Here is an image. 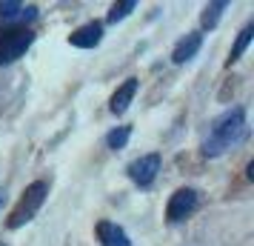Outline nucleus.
I'll return each mask as SVG.
<instances>
[{
    "instance_id": "0eeeda50",
    "label": "nucleus",
    "mask_w": 254,
    "mask_h": 246,
    "mask_svg": "<svg viewBox=\"0 0 254 246\" xmlns=\"http://www.w3.org/2000/svg\"><path fill=\"white\" fill-rule=\"evenodd\" d=\"M134 94H137V78H126V81L117 86V92L112 94L109 109H112L115 115H123V112L128 109V103L134 100Z\"/></svg>"
},
{
    "instance_id": "f8f14e48",
    "label": "nucleus",
    "mask_w": 254,
    "mask_h": 246,
    "mask_svg": "<svg viewBox=\"0 0 254 246\" xmlns=\"http://www.w3.org/2000/svg\"><path fill=\"white\" fill-rule=\"evenodd\" d=\"M223 9H226V3L223 0H217V3H208L206 9H203V17H200V23H203V29H214L220 20V14H223Z\"/></svg>"
},
{
    "instance_id": "423d86ee",
    "label": "nucleus",
    "mask_w": 254,
    "mask_h": 246,
    "mask_svg": "<svg viewBox=\"0 0 254 246\" xmlns=\"http://www.w3.org/2000/svg\"><path fill=\"white\" fill-rule=\"evenodd\" d=\"M100 40H103V23H97V20L80 26V29H74L69 35V43L74 49H94Z\"/></svg>"
},
{
    "instance_id": "dca6fc26",
    "label": "nucleus",
    "mask_w": 254,
    "mask_h": 246,
    "mask_svg": "<svg viewBox=\"0 0 254 246\" xmlns=\"http://www.w3.org/2000/svg\"><path fill=\"white\" fill-rule=\"evenodd\" d=\"M0 246H6V244H0Z\"/></svg>"
},
{
    "instance_id": "2eb2a0df",
    "label": "nucleus",
    "mask_w": 254,
    "mask_h": 246,
    "mask_svg": "<svg viewBox=\"0 0 254 246\" xmlns=\"http://www.w3.org/2000/svg\"><path fill=\"white\" fill-rule=\"evenodd\" d=\"M0 203H3V195H0Z\"/></svg>"
},
{
    "instance_id": "f257e3e1",
    "label": "nucleus",
    "mask_w": 254,
    "mask_h": 246,
    "mask_svg": "<svg viewBox=\"0 0 254 246\" xmlns=\"http://www.w3.org/2000/svg\"><path fill=\"white\" fill-rule=\"evenodd\" d=\"M249 138V123H246V109L234 106L229 112L211 120V132L203 141V155L206 158H220L229 149H237L243 141Z\"/></svg>"
},
{
    "instance_id": "9b49d317",
    "label": "nucleus",
    "mask_w": 254,
    "mask_h": 246,
    "mask_svg": "<svg viewBox=\"0 0 254 246\" xmlns=\"http://www.w3.org/2000/svg\"><path fill=\"white\" fill-rule=\"evenodd\" d=\"M252 37H254V23L243 26V32L237 35V40H234V49H231V55H229V66H231V63H237V60L243 58V52H246V46L252 43Z\"/></svg>"
},
{
    "instance_id": "7ed1b4c3",
    "label": "nucleus",
    "mask_w": 254,
    "mask_h": 246,
    "mask_svg": "<svg viewBox=\"0 0 254 246\" xmlns=\"http://www.w3.org/2000/svg\"><path fill=\"white\" fill-rule=\"evenodd\" d=\"M32 43H35V32L26 26H14V29L0 32V66H9L17 58H23Z\"/></svg>"
},
{
    "instance_id": "4468645a",
    "label": "nucleus",
    "mask_w": 254,
    "mask_h": 246,
    "mask_svg": "<svg viewBox=\"0 0 254 246\" xmlns=\"http://www.w3.org/2000/svg\"><path fill=\"white\" fill-rule=\"evenodd\" d=\"M134 9H137V3H134V0H123V3H115L106 20H109V23H117V20H123V17H128V14L134 12Z\"/></svg>"
},
{
    "instance_id": "20e7f679",
    "label": "nucleus",
    "mask_w": 254,
    "mask_h": 246,
    "mask_svg": "<svg viewBox=\"0 0 254 246\" xmlns=\"http://www.w3.org/2000/svg\"><path fill=\"white\" fill-rule=\"evenodd\" d=\"M157 172H160V155L157 152L143 155V158H137V161L128 164V177H131L140 189H149L151 183H154Z\"/></svg>"
},
{
    "instance_id": "9d476101",
    "label": "nucleus",
    "mask_w": 254,
    "mask_h": 246,
    "mask_svg": "<svg viewBox=\"0 0 254 246\" xmlns=\"http://www.w3.org/2000/svg\"><path fill=\"white\" fill-rule=\"evenodd\" d=\"M0 17L3 20H35L37 17V6L35 3H14V0H0Z\"/></svg>"
},
{
    "instance_id": "39448f33",
    "label": "nucleus",
    "mask_w": 254,
    "mask_h": 246,
    "mask_svg": "<svg viewBox=\"0 0 254 246\" xmlns=\"http://www.w3.org/2000/svg\"><path fill=\"white\" fill-rule=\"evenodd\" d=\"M194 209H197V192L194 189H177L172 198H169L166 221L169 223H180V221H186Z\"/></svg>"
},
{
    "instance_id": "f03ea898",
    "label": "nucleus",
    "mask_w": 254,
    "mask_h": 246,
    "mask_svg": "<svg viewBox=\"0 0 254 246\" xmlns=\"http://www.w3.org/2000/svg\"><path fill=\"white\" fill-rule=\"evenodd\" d=\"M46 180H35V183H29L26 186V192L20 195V200H17V206L12 209V215H9V229H20V226H26V223L32 221L37 215V209L43 206V200H46Z\"/></svg>"
},
{
    "instance_id": "6e6552de",
    "label": "nucleus",
    "mask_w": 254,
    "mask_h": 246,
    "mask_svg": "<svg viewBox=\"0 0 254 246\" xmlns=\"http://www.w3.org/2000/svg\"><path fill=\"white\" fill-rule=\"evenodd\" d=\"M200 46H203V32H189V35L174 46L172 60L174 63H186V60H191L197 52H200Z\"/></svg>"
},
{
    "instance_id": "ddd939ff",
    "label": "nucleus",
    "mask_w": 254,
    "mask_h": 246,
    "mask_svg": "<svg viewBox=\"0 0 254 246\" xmlns=\"http://www.w3.org/2000/svg\"><path fill=\"white\" fill-rule=\"evenodd\" d=\"M131 138V126H120V129H112L106 135V146L109 149H123Z\"/></svg>"
},
{
    "instance_id": "1a4fd4ad",
    "label": "nucleus",
    "mask_w": 254,
    "mask_h": 246,
    "mask_svg": "<svg viewBox=\"0 0 254 246\" xmlns=\"http://www.w3.org/2000/svg\"><path fill=\"white\" fill-rule=\"evenodd\" d=\"M97 241H100L103 246H131L128 235L112 221H100L97 223Z\"/></svg>"
}]
</instances>
